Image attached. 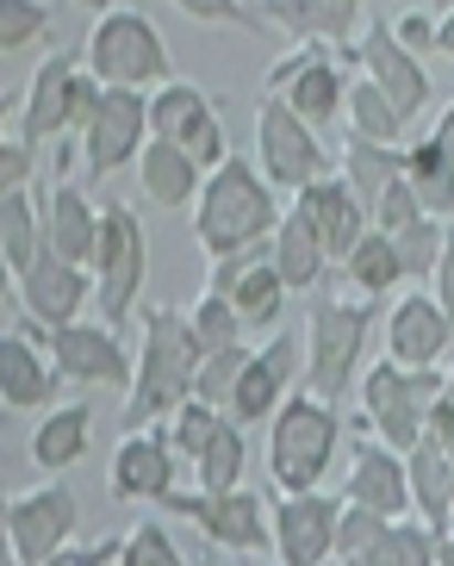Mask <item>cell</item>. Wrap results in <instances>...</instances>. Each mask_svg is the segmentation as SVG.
<instances>
[{"instance_id": "45", "label": "cell", "mask_w": 454, "mask_h": 566, "mask_svg": "<svg viewBox=\"0 0 454 566\" xmlns=\"http://www.w3.org/2000/svg\"><path fill=\"white\" fill-rule=\"evenodd\" d=\"M118 560H131V566H181V548L169 542L162 523H144V530H131L125 542H118Z\"/></svg>"}, {"instance_id": "6", "label": "cell", "mask_w": 454, "mask_h": 566, "mask_svg": "<svg viewBox=\"0 0 454 566\" xmlns=\"http://www.w3.org/2000/svg\"><path fill=\"white\" fill-rule=\"evenodd\" d=\"M94 305H101V324L131 317L137 293H144V274H150V243H144V224L131 218L125 200L101 206V237H94Z\"/></svg>"}, {"instance_id": "25", "label": "cell", "mask_w": 454, "mask_h": 566, "mask_svg": "<svg viewBox=\"0 0 454 566\" xmlns=\"http://www.w3.org/2000/svg\"><path fill=\"white\" fill-rule=\"evenodd\" d=\"M404 181H411V193H418L423 212L448 218V181H454V118L442 113V125L430 137H423L411 156H399Z\"/></svg>"}, {"instance_id": "15", "label": "cell", "mask_w": 454, "mask_h": 566, "mask_svg": "<svg viewBox=\"0 0 454 566\" xmlns=\"http://www.w3.org/2000/svg\"><path fill=\"white\" fill-rule=\"evenodd\" d=\"M274 554L286 566H318L330 560V530H337V499H324L318 485H305V492H281L274 504Z\"/></svg>"}, {"instance_id": "53", "label": "cell", "mask_w": 454, "mask_h": 566, "mask_svg": "<svg viewBox=\"0 0 454 566\" xmlns=\"http://www.w3.org/2000/svg\"><path fill=\"white\" fill-rule=\"evenodd\" d=\"M0 118H7V94H0Z\"/></svg>"}, {"instance_id": "9", "label": "cell", "mask_w": 454, "mask_h": 566, "mask_svg": "<svg viewBox=\"0 0 454 566\" xmlns=\"http://www.w3.org/2000/svg\"><path fill=\"white\" fill-rule=\"evenodd\" d=\"M0 523H7V542H13V560L25 566H44L68 548V535L82 523V504L68 485H38L25 499L0 504Z\"/></svg>"}, {"instance_id": "50", "label": "cell", "mask_w": 454, "mask_h": 566, "mask_svg": "<svg viewBox=\"0 0 454 566\" xmlns=\"http://www.w3.org/2000/svg\"><path fill=\"white\" fill-rule=\"evenodd\" d=\"M187 19H205V25H224V19H236V0H175Z\"/></svg>"}, {"instance_id": "20", "label": "cell", "mask_w": 454, "mask_h": 566, "mask_svg": "<svg viewBox=\"0 0 454 566\" xmlns=\"http://www.w3.org/2000/svg\"><path fill=\"white\" fill-rule=\"evenodd\" d=\"M387 343H392V361L404 367H430L448 355V305L436 293H404L387 317Z\"/></svg>"}, {"instance_id": "51", "label": "cell", "mask_w": 454, "mask_h": 566, "mask_svg": "<svg viewBox=\"0 0 454 566\" xmlns=\"http://www.w3.org/2000/svg\"><path fill=\"white\" fill-rule=\"evenodd\" d=\"M68 7H87V13H106V7H113V0H68Z\"/></svg>"}, {"instance_id": "26", "label": "cell", "mask_w": 454, "mask_h": 566, "mask_svg": "<svg viewBox=\"0 0 454 566\" xmlns=\"http://www.w3.org/2000/svg\"><path fill=\"white\" fill-rule=\"evenodd\" d=\"M274 274H281V286L286 293H312V286H318V274H324V262H330V255H324V243H318V231H312V218L299 212V206H293V212L286 218H274Z\"/></svg>"}, {"instance_id": "46", "label": "cell", "mask_w": 454, "mask_h": 566, "mask_svg": "<svg viewBox=\"0 0 454 566\" xmlns=\"http://www.w3.org/2000/svg\"><path fill=\"white\" fill-rule=\"evenodd\" d=\"M44 32V7L38 0H0V51H19Z\"/></svg>"}, {"instance_id": "13", "label": "cell", "mask_w": 454, "mask_h": 566, "mask_svg": "<svg viewBox=\"0 0 454 566\" xmlns=\"http://www.w3.org/2000/svg\"><path fill=\"white\" fill-rule=\"evenodd\" d=\"M262 175H268V187H286V193H299L312 175H324V150L318 137H312V125H305L293 106L281 101V94H268L262 101Z\"/></svg>"}, {"instance_id": "27", "label": "cell", "mask_w": 454, "mask_h": 566, "mask_svg": "<svg viewBox=\"0 0 454 566\" xmlns=\"http://www.w3.org/2000/svg\"><path fill=\"white\" fill-rule=\"evenodd\" d=\"M137 175H144V200L187 206L205 168H193V156H187L175 137H144V144H137Z\"/></svg>"}, {"instance_id": "14", "label": "cell", "mask_w": 454, "mask_h": 566, "mask_svg": "<svg viewBox=\"0 0 454 566\" xmlns=\"http://www.w3.org/2000/svg\"><path fill=\"white\" fill-rule=\"evenodd\" d=\"M355 63L368 69V82L387 94V106H392L399 118H418L423 106H430V75L418 69V51H404L399 38H392L387 19L361 32V44H355Z\"/></svg>"}, {"instance_id": "2", "label": "cell", "mask_w": 454, "mask_h": 566, "mask_svg": "<svg viewBox=\"0 0 454 566\" xmlns=\"http://www.w3.org/2000/svg\"><path fill=\"white\" fill-rule=\"evenodd\" d=\"M193 361H200V349H193L181 312H175V305H150V312H144V355H137L131 380H125L131 386V399H125V430L169 417L175 405L193 392Z\"/></svg>"}, {"instance_id": "38", "label": "cell", "mask_w": 454, "mask_h": 566, "mask_svg": "<svg viewBox=\"0 0 454 566\" xmlns=\"http://www.w3.org/2000/svg\"><path fill=\"white\" fill-rule=\"evenodd\" d=\"M181 324H187V336H193V349H200V355L243 343V317H236V312H231V300H224V293H212V286L200 293L193 317H181Z\"/></svg>"}, {"instance_id": "21", "label": "cell", "mask_w": 454, "mask_h": 566, "mask_svg": "<svg viewBox=\"0 0 454 566\" xmlns=\"http://www.w3.org/2000/svg\"><path fill=\"white\" fill-rule=\"evenodd\" d=\"M404 492H411V511H418L423 530L448 535V516H454V449L418 436L404 449Z\"/></svg>"}, {"instance_id": "39", "label": "cell", "mask_w": 454, "mask_h": 566, "mask_svg": "<svg viewBox=\"0 0 454 566\" xmlns=\"http://www.w3.org/2000/svg\"><path fill=\"white\" fill-rule=\"evenodd\" d=\"M436 554L448 560V535L423 530V523H404V516H392V523H387L380 566H436Z\"/></svg>"}, {"instance_id": "12", "label": "cell", "mask_w": 454, "mask_h": 566, "mask_svg": "<svg viewBox=\"0 0 454 566\" xmlns=\"http://www.w3.org/2000/svg\"><path fill=\"white\" fill-rule=\"evenodd\" d=\"M44 349H51V367L75 386H125L131 380V361L118 349L113 324H44Z\"/></svg>"}, {"instance_id": "32", "label": "cell", "mask_w": 454, "mask_h": 566, "mask_svg": "<svg viewBox=\"0 0 454 566\" xmlns=\"http://www.w3.org/2000/svg\"><path fill=\"white\" fill-rule=\"evenodd\" d=\"M442 250H448V218H436V212L404 218L399 231H392V262H399V281H423V274L436 268Z\"/></svg>"}, {"instance_id": "35", "label": "cell", "mask_w": 454, "mask_h": 566, "mask_svg": "<svg viewBox=\"0 0 454 566\" xmlns=\"http://www.w3.org/2000/svg\"><path fill=\"white\" fill-rule=\"evenodd\" d=\"M231 312L243 317V331H262V324H274L281 317V305H286V286H281V274H274L268 262L262 268H236V281H231Z\"/></svg>"}, {"instance_id": "18", "label": "cell", "mask_w": 454, "mask_h": 566, "mask_svg": "<svg viewBox=\"0 0 454 566\" xmlns=\"http://www.w3.org/2000/svg\"><path fill=\"white\" fill-rule=\"evenodd\" d=\"M293 206L312 218V231H318V243H324L330 262H342V250L368 231V206L355 200V187L337 181V175H312V181L293 193Z\"/></svg>"}, {"instance_id": "5", "label": "cell", "mask_w": 454, "mask_h": 566, "mask_svg": "<svg viewBox=\"0 0 454 566\" xmlns=\"http://www.w3.org/2000/svg\"><path fill=\"white\" fill-rule=\"evenodd\" d=\"M368 305L361 300H318L312 305V336H305V392H318L324 405H342L361 367V343H368Z\"/></svg>"}, {"instance_id": "43", "label": "cell", "mask_w": 454, "mask_h": 566, "mask_svg": "<svg viewBox=\"0 0 454 566\" xmlns=\"http://www.w3.org/2000/svg\"><path fill=\"white\" fill-rule=\"evenodd\" d=\"M418 212H423V206H418V193H411V181H404V168L368 200V224H373V231H387V237L399 231L404 218H418Z\"/></svg>"}, {"instance_id": "8", "label": "cell", "mask_w": 454, "mask_h": 566, "mask_svg": "<svg viewBox=\"0 0 454 566\" xmlns=\"http://www.w3.org/2000/svg\"><path fill=\"white\" fill-rule=\"evenodd\" d=\"M94 94H101V82L87 75V69H75V56L56 51L38 63L32 87H25V144H51L56 132H68V125H82L87 106H94Z\"/></svg>"}, {"instance_id": "41", "label": "cell", "mask_w": 454, "mask_h": 566, "mask_svg": "<svg viewBox=\"0 0 454 566\" xmlns=\"http://www.w3.org/2000/svg\"><path fill=\"white\" fill-rule=\"evenodd\" d=\"M200 106H212L200 87H187V82H156V94L144 101V132H150V137H175L187 118L200 113Z\"/></svg>"}, {"instance_id": "4", "label": "cell", "mask_w": 454, "mask_h": 566, "mask_svg": "<svg viewBox=\"0 0 454 566\" xmlns=\"http://www.w3.org/2000/svg\"><path fill=\"white\" fill-rule=\"evenodd\" d=\"M87 75L101 87H156L169 82V44L144 13L106 7L94 38H87Z\"/></svg>"}, {"instance_id": "52", "label": "cell", "mask_w": 454, "mask_h": 566, "mask_svg": "<svg viewBox=\"0 0 454 566\" xmlns=\"http://www.w3.org/2000/svg\"><path fill=\"white\" fill-rule=\"evenodd\" d=\"M448 7H454V0H430V13H436V19H448Z\"/></svg>"}, {"instance_id": "16", "label": "cell", "mask_w": 454, "mask_h": 566, "mask_svg": "<svg viewBox=\"0 0 454 566\" xmlns=\"http://www.w3.org/2000/svg\"><path fill=\"white\" fill-rule=\"evenodd\" d=\"M293 361H299V343L293 336H274V343H262L255 355H243V367H236V380H231V423H262V417L274 411V405L286 399V386H293Z\"/></svg>"}, {"instance_id": "17", "label": "cell", "mask_w": 454, "mask_h": 566, "mask_svg": "<svg viewBox=\"0 0 454 566\" xmlns=\"http://www.w3.org/2000/svg\"><path fill=\"white\" fill-rule=\"evenodd\" d=\"M19 300H25V317L32 324H68L87 300V274L82 262H63L38 243V255L19 268Z\"/></svg>"}, {"instance_id": "23", "label": "cell", "mask_w": 454, "mask_h": 566, "mask_svg": "<svg viewBox=\"0 0 454 566\" xmlns=\"http://www.w3.org/2000/svg\"><path fill=\"white\" fill-rule=\"evenodd\" d=\"M262 19L293 32L299 44H349L355 19H361V0H268Z\"/></svg>"}, {"instance_id": "19", "label": "cell", "mask_w": 454, "mask_h": 566, "mask_svg": "<svg viewBox=\"0 0 454 566\" xmlns=\"http://www.w3.org/2000/svg\"><path fill=\"white\" fill-rule=\"evenodd\" d=\"M175 485V449L169 436H162V423H137V430H125V442H118L113 454V492L118 499H162Z\"/></svg>"}, {"instance_id": "49", "label": "cell", "mask_w": 454, "mask_h": 566, "mask_svg": "<svg viewBox=\"0 0 454 566\" xmlns=\"http://www.w3.org/2000/svg\"><path fill=\"white\" fill-rule=\"evenodd\" d=\"M423 436L442 442V449H454V399H448V386L430 392V405H423Z\"/></svg>"}, {"instance_id": "31", "label": "cell", "mask_w": 454, "mask_h": 566, "mask_svg": "<svg viewBox=\"0 0 454 566\" xmlns=\"http://www.w3.org/2000/svg\"><path fill=\"white\" fill-rule=\"evenodd\" d=\"M87 430H94V423H87V405H56V411L32 430V461L51 467V473L56 467H75L87 449Z\"/></svg>"}, {"instance_id": "34", "label": "cell", "mask_w": 454, "mask_h": 566, "mask_svg": "<svg viewBox=\"0 0 454 566\" xmlns=\"http://www.w3.org/2000/svg\"><path fill=\"white\" fill-rule=\"evenodd\" d=\"M38 243H44V212L32 206V193H25V187L0 193V262L19 274V268L38 255Z\"/></svg>"}, {"instance_id": "30", "label": "cell", "mask_w": 454, "mask_h": 566, "mask_svg": "<svg viewBox=\"0 0 454 566\" xmlns=\"http://www.w3.org/2000/svg\"><path fill=\"white\" fill-rule=\"evenodd\" d=\"M342 274H349V286L361 293V300H380V293H392L399 286V262H392V237L387 231H361L342 250Z\"/></svg>"}, {"instance_id": "24", "label": "cell", "mask_w": 454, "mask_h": 566, "mask_svg": "<svg viewBox=\"0 0 454 566\" xmlns=\"http://www.w3.org/2000/svg\"><path fill=\"white\" fill-rule=\"evenodd\" d=\"M94 237H101V212L75 181H56L51 206H44V250L63 255V262H87L94 255Z\"/></svg>"}, {"instance_id": "28", "label": "cell", "mask_w": 454, "mask_h": 566, "mask_svg": "<svg viewBox=\"0 0 454 566\" xmlns=\"http://www.w3.org/2000/svg\"><path fill=\"white\" fill-rule=\"evenodd\" d=\"M56 392V367L32 349V336H0V399L13 411H38Z\"/></svg>"}, {"instance_id": "33", "label": "cell", "mask_w": 454, "mask_h": 566, "mask_svg": "<svg viewBox=\"0 0 454 566\" xmlns=\"http://www.w3.org/2000/svg\"><path fill=\"white\" fill-rule=\"evenodd\" d=\"M243 454H250L243 423L224 417L219 430L205 436V449L193 454V480H200V492H231V485H243Z\"/></svg>"}, {"instance_id": "48", "label": "cell", "mask_w": 454, "mask_h": 566, "mask_svg": "<svg viewBox=\"0 0 454 566\" xmlns=\"http://www.w3.org/2000/svg\"><path fill=\"white\" fill-rule=\"evenodd\" d=\"M32 144H25V137H19V144H7V137H0V193H13V187H25L32 181Z\"/></svg>"}, {"instance_id": "36", "label": "cell", "mask_w": 454, "mask_h": 566, "mask_svg": "<svg viewBox=\"0 0 454 566\" xmlns=\"http://www.w3.org/2000/svg\"><path fill=\"white\" fill-rule=\"evenodd\" d=\"M392 516L368 511V504H337V530H330V554L355 566H380V542H387Z\"/></svg>"}, {"instance_id": "7", "label": "cell", "mask_w": 454, "mask_h": 566, "mask_svg": "<svg viewBox=\"0 0 454 566\" xmlns=\"http://www.w3.org/2000/svg\"><path fill=\"white\" fill-rule=\"evenodd\" d=\"M448 386V374H436V367H404V361H380L368 367V380H361V411H368V430L387 442V449H411L423 436V405H430V392H442Z\"/></svg>"}, {"instance_id": "40", "label": "cell", "mask_w": 454, "mask_h": 566, "mask_svg": "<svg viewBox=\"0 0 454 566\" xmlns=\"http://www.w3.org/2000/svg\"><path fill=\"white\" fill-rule=\"evenodd\" d=\"M342 163H349V187H355V200H361V206H368L373 193L399 175L392 144H368V137H349V144H342Z\"/></svg>"}, {"instance_id": "37", "label": "cell", "mask_w": 454, "mask_h": 566, "mask_svg": "<svg viewBox=\"0 0 454 566\" xmlns=\"http://www.w3.org/2000/svg\"><path fill=\"white\" fill-rule=\"evenodd\" d=\"M342 113H349V137H368V144H399L404 118L387 106V94L361 75V82L342 87Z\"/></svg>"}, {"instance_id": "3", "label": "cell", "mask_w": 454, "mask_h": 566, "mask_svg": "<svg viewBox=\"0 0 454 566\" xmlns=\"http://www.w3.org/2000/svg\"><path fill=\"white\" fill-rule=\"evenodd\" d=\"M342 442L337 405H324L318 392H293L268 411V473L281 492H305L330 473V454Z\"/></svg>"}, {"instance_id": "1", "label": "cell", "mask_w": 454, "mask_h": 566, "mask_svg": "<svg viewBox=\"0 0 454 566\" xmlns=\"http://www.w3.org/2000/svg\"><path fill=\"white\" fill-rule=\"evenodd\" d=\"M274 193L268 181L243 168V156H224L200 175V212H193V237L205 255H243L274 231Z\"/></svg>"}, {"instance_id": "44", "label": "cell", "mask_w": 454, "mask_h": 566, "mask_svg": "<svg viewBox=\"0 0 454 566\" xmlns=\"http://www.w3.org/2000/svg\"><path fill=\"white\" fill-rule=\"evenodd\" d=\"M175 144H181V150L193 156V168L224 163V132H219V118H212V106H200V113L187 118L181 132H175Z\"/></svg>"}, {"instance_id": "42", "label": "cell", "mask_w": 454, "mask_h": 566, "mask_svg": "<svg viewBox=\"0 0 454 566\" xmlns=\"http://www.w3.org/2000/svg\"><path fill=\"white\" fill-rule=\"evenodd\" d=\"M219 423H224V417H219V405H205V399H193V392H187V399L169 411L162 436H169V449H175V454H187V461H193V454L205 449V436L219 430Z\"/></svg>"}, {"instance_id": "47", "label": "cell", "mask_w": 454, "mask_h": 566, "mask_svg": "<svg viewBox=\"0 0 454 566\" xmlns=\"http://www.w3.org/2000/svg\"><path fill=\"white\" fill-rule=\"evenodd\" d=\"M387 25L404 51H448V19L436 25V13H404V19H387Z\"/></svg>"}, {"instance_id": "22", "label": "cell", "mask_w": 454, "mask_h": 566, "mask_svg": "<svg viewBox=\"0 0 454 566\" xmlns=\"http://www.w3.org/2000/svg\"><path fill=\"white\" fill-rule=\"evenodd\" d=\"M349 504H368V511H380V516L411 511V492H404V454L387 449V442H355Z\"/></svg>"}, {"instance_id": "11", "label": "cell", "mask_w": 454, "mask_h": 566, "mask_svg": "<svg viewBox=\"0 0 454 566\" xmlns=\"http://www.w3.org/2000/svg\"><path fill=\"white\" fill-rule=\"evenodd\" d=\"M156 504L193 516L219 548H236V554L268 548V511H262V499H255L250 485H231V492H175V485H169Z\"/></svg>"}, {"instance_id": "29", "label": "cell", "mask_w": 454, "mask_h": 566, "mask_svg": "<svg viewBox=\"0 0 454 566\" xmlns=\"http://www.w3.org/2000/svg\"><path fill=\"white\" fill-rule=\"evenodd\" d=\"M281 87H286L281 101L293 106L305 125H318V118H337L342 113V69L324 56V44H312V56H305V63L293 69Z\"/></svg>"}, {"instance_id": "10", "label": "cell", "mask_w": 454, "mask_h": 566, "mask_svg": "<svg viewBox=\"0 0 454 566\" xmlns=\"http://www.w3.org/2000/svg\"><path fill=\"white\" fill-rule=\"evenodd\" d=\"M144 137H150L144 132V87H101L94 106H87V118H82V163H87V175L101 181V175L125 168Z\"/></svg>"}]
</instances>
